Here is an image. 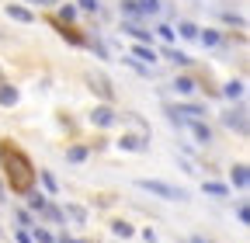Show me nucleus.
Segmentation results:
<instances>
[{
	"label": "nucleus",
	"instance_id": "nucleus-17",
	"mask_svg": "<svg viewBox=\"0 0 250 243\" xmlns=\"http://www.w3.org/2000/svg\"><path fill=\"white\" fill-rule=\"evenodd\" d=\"M118 146H122V149H143V139H136V136H122Z\"/></svg>",
	"mask_w": 250,
	"mask_h": 243
},
{
	"label": "nucleus",
	"instance_id": "nucleus-33",
	"mask_svg": "<svg viewBox=\"0 0 250 243\" xmlns=\"http://www.w3.org/2000/svg\"><path fill=\"white\" fill-rule=\"evenodd\" d=\"M0 198H4V188H0Z\"/></svg>",
	"mask_w": 250,
	"mask_h": 243
},
{
	"label": "nucleus",
	"instance_id": "nucleus-6",
	"mask_svg": "<svg viewBox=\"0 0 250 243\" xmlns=\"http://www.w3.org/2000/svg\"><path fill=\"white\" fill-rule=\"evenodd\" d=\"M170 115H177V118L184 115L188 122H202L205 118V108L202 104H177V108H170Z\"/></svg>",
	"mask_w": 250,
	"mask_h": 243
},
{
	"label": "nucleus",
	"instance_id": "nucleus-10",
	"mask_svg": "<svg viewBox=\"0 0 250 243\" xmlns=\"http://www.w3.org/2000/svg\"><path fill=\"white\" fill-rule=\"evenodd\" d=\"M7 14H11L14 21H21V24H31V21H35V14L24 11V7H18V4H11V7H7Z\"/></svg>",
	"mask_w": 250,
	"mask_h": 243
},
{
	"label": "nucleus",
	"instance_id": "nucleus-19",
	"mask_svg": "<svg viewBox=\"0 0 250 243\" xmlns=\"http://www.w3.org/2000/svg\"><path fill=\"white\" fill-rule=\"evenodd\" d=\"M132 52H136V56H139V59H146V63H153V59H156V52H153V49H149V45H136V49H132Z\"/></svg>",
	"mask_w": 250,
	"mask_h": 243
},
{
	"label": "nucleus",
	"instance_id": "nucleus-3",
	"mask_svg": "<svg viewBox=\"0 0 250 243\" xmlns=\"http://www.w3.org/2000/svg\"><path fill=\"white\" fill-rule=\"evenodd\" d=\"M87 87L94 90V94H98L104 104H111L115 101V90H111V80L104 77V73H87Z\"/></svg>",
	"mask_w": 250,
	"mask_h": 243
},
{
	"label": "nucleus",
	"instance_id": "nucleus-23",
	"mask_svg": "<svg viewBox=\"0 0 250 243\" xmlns=\"http://www.w3.org/2000/svg\"><path fill=\"white\" fill-rule=\"evenodd\" d=\"M122 11L129 14V18H136V14H139V7H136V0H122Z\"/></svg>",
	"mask_w": 250,
	"mask_h": 243
},
{
	"label": "nucleus",
	"instance_id": "nucleus-4",
	"mask_svg": "<svg viewBox=\"0 0 250 243\" xmlns=\"http://www.w3.org/2000/svg\"><path fill=\"white\" fill-rule=\"evenodd\" d=\"M170 118H174V122H181V125H188V132H191L202 146H208V142H212V129L205 125V122H188V118H177V115H170Z\"/></svg>",
	"mask_w": 250,
	"mask_h": 243
},
{
	"label": "nucleus",
	"instance_id": "nucleus-28",
	"mask_svg": "<svg viewBox=\"0 0 250 243\" xmlns=\"http://www.w3.org/2000/svg\"><path fill=\"white\" fill-rule=\"evenodd\" d=\"M31 208L42 212V208H45V198H42V195H31Z\"/></svg>",
	"mask_w": 250,
	"mask_h": 243
},
{
	"label": "nucleus",
	"instance_id": "nucleus-5",
	"mask_svg": "<svg viewBox=\"0 0 250 243\" xmlns=\"http://www.w3.org/2000/svg\"><path fill=\"white\" fill-rule=\"evenodd\" d=\"M223 122H226L229 129H236L240 136H247V111H243V108H236V111H226V115H223Z\"/></svg>",
	"mask_w": 250,
	"mask_h": 243
},
{
	"label": "nucleus",
	"instance_id": "nucleus-7",
	"mask_svg": "<svg viewBox=\"0 0 250 243\" xmlns=\"http://www.w3.org/2000/svg\"><path fill=\"white\" fill-rule=\"evenodd\" d=\"M90 122H94V125H101V129L115 125V111H111V104H101V108H94V111H90Z\"/></svg>",
	"mask_w": 250,
	"mask_h": 243
},
{
	"label": "nucleus",
	"instance_id": "nucleus-29",
	"mask_svg": "<svg viewBox=\"0 0 250 243\" xmlns=\"http://www.w3.org/2000/svg\"><path fill=\"white\" fill-rule=\"evenodd\" d=\"M80 7H83V11H90V14H94V11H98V0H80Z\"/></svg>",
	"mask_w": 250,
	"mask_h": 243
},
{
	"label": "nucleus",
	"instance_id": "nucleus-1",
	"mask_svg": "<svg viewBox=\"0 0 250 243\" xmlns=\"http://www.w3.org/2000/svg\"><path fill=\"white\" fill-rule=\"evenodd\" d=\"M4 167H7V181H11V191H31V181H35V170H31L28 157L11 149L4 157Z\"/></svg>",
	"mask_w": 250,
	"mask_h": 243
},
{
	"label": "nucleus",
	"instance_id": "nucleus-27",
	"mask_svg": "<svg viewBox=\"0 0 250 243\" xmlns=\"http://www.w3.org/2000/svg\"><path fill=\"white\" fill-rule=\"evenodd\" d=\"M59 14H62V21H73V18H77V7H62Z\"/></svg>",
	"mask_w": 250,
	"mask_h": 243
},
{
	"label": "nucleus",
	"instance_id": "nucleus-30",
	"mask_svg": "<svg viewBox=\"0 0 250 243\" xmlns=\"http://www.w3.org/2000/svg\"><path fill=\"white\" fill-rule=\"evenodd\" d=\"M191 243H212V240H205V236H191Z\"/></svg>",
	"mask_w": 250,
	"mask_h": 243
},
{
	"label": "nucleus",
	"instance_id": "nucleus-11",
	"mask_svg": "<svg viewBox=\"0 0 250 243\" xmlns=\"http://www.w3.org/2000/svg\"><path fill=\"white\" fill-rule=\"evenodd\" d=\"M233 184H236V188H247V184H250V174H247V167H243V163H236V167H233Z\"/></svg>",
	"mask_w": 250,
	"mask_h": 243
},
{
	"label": "nucleus",
	"instance_id": "nucleus-20",
	"mask_svg": "<svg viewBox=\"0 0 250 243\" xmlns=\"http://www.w3.org/2000/svg\"><path fill=\"white\" fill-rule=\"evenodd\" d=\"M223 94H226V98H240V94H243V83H240V80L226 83V90H223Z\"/></svg>",
	"mask_w": 250,
	"mask_h": 243
},
{
	"label": "nucleus",
	"instance_id": "nucleus-31",
	"mask_svg": "<svg viewBox=\"0 0 250 243\" xmlns=\"http://www.w3.org/2000/svg\"><path fill=\"white\" fill-rule=\"evenodd\" d=\"M59 243H77V240H70V236H62V240H59Z\"/></svg>",
	"mask_w": 250,
	"mask_h": 243
},
{
	"label": "nucleus",
	"instance_id": "nucleus-21",
	"mask_svg": "<svg viewBox=\"0 0 250 243\" xmlns=\"http://www.w3.org/2000/svg\"><path fill=\"white\" fill-rule=\"evenodd\" d=\"M83 157H87V149H83V146H73V149H66V160H73V163H80Z\"/></svg>",
	"mask_w": 250,
	"mask_h": 243
},
{
	"label": "nucleus",
	"instance_id": "nucleus-22",
	"mask_svg": "<svg viewBox=\"0 0 250 243\" xmlns=\"http://www.w3.org/2000/svg\"><path fill=\"white\" fill-rule=\"evenodd\" d=\"M66 216H70V219H77V223H83V219H87V212H83V208H77V205H70V208H66Z\"/></svg>",
	"mask_w": 250,
	"mask_h": 243
},
{
	"label": "nucleus",
	"instance_id": "nucleus-13",
	"mask_svg": "<svg viewBox=\"0 0 250 243\" xmlns=\"http://www.w3.org/2000/svg\"><path fill=\"white\" fill-rule=\"evenodd\" d=\"M139 14H160V0H136Z\"/></svg>",
	"mask_w": 250,
	"mask_h": 243
},
{
	"label": "nucleus",
	"instance_id": "nucleus-9",
	"mask_svg": "<svg viewBox=\"0 0 250 243\" xmlns=\"http://www.w3.org/2000/svg\"><path fill=\"white\" fill-rule=\"evenodd\" d=\"M174 90H177V94H195L198 83H195L191 77H177V80H174Z\"/></svg>",
	"mask_w": 250,
	"mask_h": 243
},
{
	"label": "nucleus",
	"instance_id": "nucleus-8",
	"mask_svg": "<svg viewBox=\"0 0 250 243\" xmlns=\"http://www.w3.org/2000/svg\"><path fill=\"white\" fill-rule=\"evenodd\" d=\"M0 104H4V108L18 104V87H11V83H0Z\"/></svg>",
	"mask_w": 250,
	"mask_h": 243
},
{
	"label": "nucleus",
	"instance_id": "nucleus-24",
	"mask_svg": "<svg viewBox=\"0 0 250 243\" xmlns=\"http://www.w3.org/2000/svg\"><path fill=\"white\" fill-rule=\"evenodd\" d=\"M39 174H42V181H45V188H49V191H56V177H52L49 170H39Z\"/></svg>",
	"mask_w": 250,
	"mask_h": 243
},
{
	"label": "nucleus",
	"instance_id": "nucleus-16",
	"mask_svg": "<svg viewBox=\"0 0 250 243\" xmlns=\"http://www.w3.org/2000/svg\"><path fill=\"white\" fill-rule=\"evenodd\" d=\"M167 59H174L177 66H188V63H191V56H184V52H177V49H167Z\"/></svg>",
	"mask_w": 250,
	"mask_h": 243
},
{
	"label": "nucleus",
	"instance_id": "nucleus-14",
	"mask_svg": "<svg viewBox=\"0 0 250 243\" xmlns=\"http://www.w3.org/2000/svg\"><path fill=\"white\" fill-rule=\"evenodd\" d=\"M111 233H115V236H122V240H129L136 229H132L129 223H122V219H118V223H111Z\"/></svg>",
	"mask_w": 250,
	"mask_h": 243
},
{
	"label": "nucleus",
	"instance_id": "nucleus-15",
	"mask_svg": "<svg viewBox=\"0 0 250 243\" xmlns=\"http://www.w3.org/2000/svg\"><path fill=\"white\" fill-rule=\"evenodd\" d=\"M125 32H129L132 39H139V42H149V32H143L139 24H125Z\"/></svg>",
	"mask_w": 250,
	"mask_h": 243
},
{
	"label": "nucleus",
	"instance_id": "nucleus-12",
	"mask_svg": "<svg viewBox=\"0 0 250 243\" xmlns=\"http://www.w3.org/2000/svg\"><path fill=\"white\" fill-rule=\"evenodd\" d=\"M205 195H212V198H226L229 188H226V184H215V181H205Z\"/></svg>",
	"mask_w": 250,
	"mask_h": 243
},
{
	"label": "nucleus",
	"instance_id": "nucleus-32",
	"mask_svg": "<svg viewBox=\"0 0 250 243\" xmlns=\"http://www.w3.org/2000/svg\"><path fill=\"white\" fill-rule=\"evenodd\" d=\"M39 4H56V0H39Z\"/></svg>",
	"mask_w": 250,
	"mask_h": 243
},
{
	"label": "nucleus",
	"instance_id": "nucleus-25",
	"mask_svg": "<svg viewBox=\"0 0 250 243\" xmlns=\"http://www.w3.org/2000/svg\"><path fill=\"white\" fill-rule=\"evenodd\" d=\"M202 42H205V45H219V32H205Z\"/></svg>",
	"mask_w": 250,
	"mask_h": 243
},
{
	"label": "nucleus",
	"instance_id": "nucleus-2",
	"mask_svg": "<svg viewBox=\"0 0 250 243\" xmlns=\"http://www.w3.org/2000/svg\"><path fill=\"white\" fill-rule=\"evenodd\" d=\"M136 184H139L143 191L156 195V198H167V202H184V198H188V191H184V188L164 184V181H149V177H143V181H136Z\"/></svg>",
	"mask_w": 250,
	"mask_h": 243
},
{
	"label": "nucleus",
	"instance_id": "nucleus-26",
	"mask_svg": "<svg viewBox=\"0 0 250 243\" xmlns=\"http://www.w3.org/2000/svg\"><path fill=\"white\" fill-rule=\"evenodd\" d=\"M35 240H39V243H52V236H49L45 229H39V226H35Z\"/></svg>",
	"mask_w": 250,
	"mask_h": 243
},
{
	"label": "nucleus",
	"instance_id": "nucleus-18",
	"mask_svg": "<svg viewBox=\"0 0 250 243\" xmlns=\"http://www.w3.org/2000/svg\"><path fill=\"white\" fill-rule=\"evenodd\" d=\"M177 28H181V35H184V39H198V28H195L191 21H181Z\"/></svg>",
	"mask_w": 250,
	"mask_h": 243
}]
</instances>
